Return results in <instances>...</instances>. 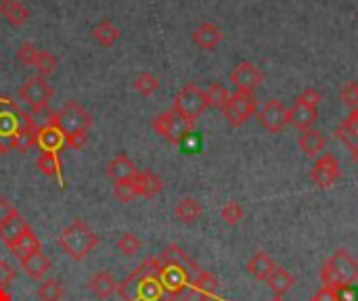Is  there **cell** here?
Here are the masks:
<instances>
[{
  "instance_id": "c3c4849f",
  "label": "cell",
  "mask_w": 358,
  "mask_h": 301,
  "mask_svg": "<svg viewBox=\"0 0 358 301\" xmlns=\"http://www.w3.org/2000/svg\"><path fill=\"white\" fill-rule=\"evenodd\" d=\"M271 301H287V300H285L283 295H275V298H273V300H271Z\"/></svg>"
},
{
  "instance_id": "681fc988",
  "label": "cell",
  "mask_w": 358,
  "mask_h": 301,
  "mask_svg": "<svg viewBox=\"0 0 358 301\" xmlns=\"http://www.w3.org/2000/svg\"><path fill=\"white\" fill-rule=\"evenodd\" d=\"M197 301H212V298H199Z\"/></svg>"
},
{
  "instance_id": "4316f807",
  "label": "cell",
  "mask_w": 358,
  "mask_h": 301,
  "mask_svg": "<svg viewBox=\"0 0 358 301\" xmlns=\"http://www.w3.org/2000/svg\"><path fill=\"white\" fill-rule=\"evenodd\" d=\"M36 168L48 176V178H57L59 186H65V180H63V166H61V159L50 155V153H42L38 155V161H36Z\"/></svg>"
},
{
  "instance_id": "9a60e30c",
  "label": "cell",
  "mask_w": 358,
  "mask_h": 301,
  "mask_svg": "<svg viewBox=\"0 0 358 301\" xmlns=\"http://www.w3.org/2000/svg\"><path fill=\"white\" fill-rule=\"evenodd\" d=\"M191 38H193V42H195L199 48H203V50H214V48L222 42V29H220L218 25L210 23V21H203V23H199V25L193 29Z\"/></svg>"
},
{
  "instance_id": "6da1fadb",
  "label": "cell",
  "mask_w": 358,
  "mask_h": 301,
  "mask_svg": "<svg viewBox=\"0 0 358 301\" xmlns=\"http://www.w3.org/2000/svg\"><path fill=\"white\" fill-rule=\"evenodd\" d=\"M57 243L61 251L67 254L73 262H82L99 247L101 239L92 233V228L82 218H76L67 228L61 230V235L57 237Z\"/></svg>"
},
{
  "instance_id": "d4e9b609",
  "label": "cell",
  "mask_w": 358,
  "mask_h": 301,
  "mask_svg": "<svg viewBox=\"0 0 358 301\" xmlns=\"http://www.w3.org/2000/svg\"><path fill=\"white\" fill-rule=\"evenodd\" d=\"M92 38H94V42L96 44H101V46H105V48H109V46H113L115 42H117V38H120V27L113 23V21H109V19H103V21H99L94 27H92Z\"/></svg>"
},
{
  "instance_id": "8d00e7d4",
  "label": "cell",
  "mask_w": 358,
  "mask_h": 301,
  "mask_svg": "<svg viewBox=\"0 0 358 301\" xmlns=\"http://www.w3.org/2000/svg\"><path fill=\"white\" fill-rule=\"evenodd\" d=\"M113 197H115L120 203H132L134 197H136L134 184H132V182H115V184H113Z\"/></svg>"
},
{
  "instance_id": "5bb4252c",
  "label": "cell",
  "mask_w": 358,
  "mask_h": 301,
  "mask_svg": "<svg viewBox=\"0 0 358 301\" xmlns=\"http://www.w3.org/2000/svg\"><path fill=\"white\" fill-rule=\"evenodd\" d=\"M317 122H319V111H317V107H313V105H308V103H304V101H300V98H298V101L294 103V107L289 109V124H294V126L300 128L302 132L313 130Z\"/></svg>"
},
{
  "instance_id": "7dc6e473",
  "label": "cell",
  "mask_w": 358,
  "mask_h": 301,
  "mask_svg": "<svg viewBox=\"0 0 358 301\" xmlns=\"http://www.w3.org/2000/svg\"><path fill=\"white\" fill-rule=\"evenodd\" d=\"M8 0H0V15H4V8H6Z\"/></svg>"
},
{
  "instance_id": "f1b7e54d",
  "label": "cell",
  "mask_w": 358,
  "mask_h": 301,
  "mask_svg": "<svg viewBox=\"0 0 358 301\" xmlns=\"http://www.w3.org/2000/svg\"><path fill=\"white\" fill-rule=\"evenodd\" d=\"M191 287H193V291H195L199 298H214L216 291H218V287H220V283H218V279H216L214 274L201 270V272L193 279Z\"/></svg>"
},
{
  "instance_id": "f907efd6",
  "label": "cell",
  "mask_w": 358,
  "mask_h": 301,
  "mask_svg": "<svg viewBox=\"0 0 358 301\" xmlns=\"http://www.w3.org/2000/svg\"><path fill=\"white\" fill-rule=\"evenodd\" d=\"M355 163H357V168H358V151L355 153Z\"/></svg>"
},
{
  "instance_id": "e575fe53",
  "label": "cell",
  "mask_w": 358,
  "mask_h": 301,
  "mask_svg": "<svg viewBox=\"0 0 358 301\" xmlns=\"http://www.w3.org/2000/svg\"><path fill=\"white\" fill-rule=\"evenodd\" d=\"M206 96H208V105H210V107L222 111V107L227 105V101H229L231 94H229V90H227L222 84L214 82V84H210V88L206 90Z\"/></svg>"
},
{
  "instance_id": "60d3db41",
  "label": "cell",
  "mask_w": 358,
  "mask_h": 301,
  "mask_svg": "<svg viewBox=\"0 0 358 301\" xmlns=\"http://www.w3.org/2000/svg\"><path fill=\"white\" fill-rule=\"evenodd\" d=\"M15 268L8 262H0V289H6L15 281Z\"/></svg>"
},
{
  "instance_id": "484cf974",
  "label": "cell",
  "mask_w": 358,
  "mask_h": 301,
  "mask_svg": "<svg viewBox=\"0 0 358 301\" xmlns=\"http://www.w3.org/2000/svg\"><path fill=\"white\" fill-rule=\"evenodd\" d=\"M298 147L302 149L304 155H308V157H319L321 151L325 149V138H323V134H321L319 130L313 128V130H306V132L300 134Z\"/></svg>"
},
{
  "instance_id": "ee69618b",
  "label": "cell",
  "mask_w": 358,
  "mask_h": 301,
  "mask_svg": "<svg viewBox=\"0 0 358 301\" xmlns=\"http://www.w3.org/2000/svg\"><path fill=\"white\" fill-rule=\"evenodd\" d=\"M300 101H304V103H308V105H313V107H319V103H321V94L315 90V88H304V92L298 96Z\"/></svg>"
},
{
  "instance_id": "9c48e42d",
  "label": "cell",
  "mask_w": 358,
  "mask_h": 301,
  "mask_svg": "<svg viewBox=\"0 0 358 301\" xmlns=\"http://www.w3.org/2000/svg\"><path fill=\"white\" fill-rule=\"evenodd\" d=\"M36 147L42 153H50V155H55V157L61 159V151L65 147V134L61 132V128L50 117H48V122L44 126H38Z\"/></svg>"
},
{
  "instance_id": "277c9868",
  "label": "cell",
  "mask_w": 358,
  "mask_h": 301,
  "mask_svg": "<svg viewBox=\"0 0 358 301\" xmlns=\"http://www.w3.org/2000/svg\"><path fill=\"white\" fill-rule=\"evenodd\" d=\"M151 126L170 145H182L189 138V134L193 132V124H189L185 117H180L172 109L170 111H162L159 115H155Z\"/></svg>"
},
{
  "instance_id": "5b68a950",
  "label": "cell",
  "mask_w": 358,
  "mask_h": 301,
  "mask_svg": "<svg viewBox=\"0 0 358 301\" xmlns=\"http://www.w3.org/2000/svg\"><path fill=\"white\" fill-rule=\"evenodd\" d=\"M50 119L61 128L63 134H69L76 130H88L92 126L90 111L84 109L78 101H67L59 111L50 113Z\"/></svg>"
},
{
  "instance_id": "7402d4cb",
  "label": "cell",
  "mask_w": 358,
  "mask_h": 301,
  "mask_svg": "<svg viewBox=\"0 0 358 301\" xmlns=\"http://www.w3.org/2000/svg\"><path fill=\"white\" fill-rule=\"evenodd\" d=\"M201 214H203V210H201V205L197 203V199H193V197H182V199L176 203V207H174L176 220L182 222V224H187V226L195 224V222L201 218Z\"/></svg>"
},
{
  "instance_id": "83f0119b",
  "label": "cell",
  "mask_w": 358,
  "mask_h": 301,
  "mask_svg": "<svg viewBox=\"0 0 358 301\" xmlns=\"http://www.w3.org/2000/svg\"><path fill=\"white\" fill-rule=\"evenodd\" d=\"M266 285L271 287V291L275 295H283L287 293L289 289H294L296 285V277L292 272H287L285 268H277L268 279H266Z\"/></svg>"
},
{
  "instance_id": "d6a6232c",
  "label": "cell",
  "mask_w": 358,
  "mask_h": 301,
  "mask_svg": "<svg viewBox=\"0 0 358 301\" xmlns=\"http://www.w3.org/2000/svg\"><path fill=\"white\" fill-rule=\"evenodd\" d=\"M34 69L38 71V75L46 78V75H52L57 71V57L48 50H40L36 61H34Z\"/></svg>"
},
{
  "instance_id": "8992f818",
  "label": "cell",
  "mask_w": 358,
  "mask_h": 301,
  "mask_svg": "<svg viewBox=\"0 0 358 301\" xmlns=\"http://www.w3.org/2000/svg\"><path fill=\"white\" fill-rule=\"evenodd\" d=\"M19 96L21 101L34 111V113H40L48 107V103L52 101L55 96V88L42 78V75H31L25 80V84H21L19 88Z\"/></svg>"
},
{
  "instance_id": "ffe728a7",
  "label": "cell",
  "mask_w": 358,
  "mask_h": 301,
  "mask_svg": "<svg viewBox=\"0 0 358 301\" xmlns=\"http://www.w3.org/2000/svg\"><path fill=\"white\" fill-rule=\"evenodd\" d=\"M8 251L13 254V258H17V260L21 262V260H25L27 256H31V254H36V251H42V243H40V239L36 237L34 228L29 226Z\"/></svg>"
},
{
  "instance_id": "74e56055",
  "label": "cell",
  "mask_w": 358,
  "mask_h": 301,
  "mask_svg": "<svg viewBox=\"0 0 358 301\" xmlns=\"http://www.w3.org/2000/svg\"><path fill=\"white\" fill-rule=\"evenodd\" d=\"M340 98L346 107L350 109H357L358 107V84L357 82H346L342 92H340Z\"/></svg>"
},
{
  "instance_id": "b9f144b4",
  "label": "cell",
  "mask_w": 358,
  "mask_h": 301,
  "mask_svg": "<svg viewBox=\"0 0 358 301\" xmlns=\"http://www.w3.org/2000/svg\"><path fill=\"white\" fill-rule=\"evenodd\" d=\"M313 301H344V300H342L340 291H336V289H331V287H321V289L315 293Z\"/></svg>"
},
{
  "instance_id": "52a82bcc",
  "label": "cell",
  "mask_w": 358,
  "mask_h": 301,
  "mask_svg": "<svg viewBox=\"0 0 358 301\" xmlns=\"http://www.w3.org/2000/svg\"><path fill=\"white\" fill-rule=\"evenodd\" d=\"M256 111H258V101L254 92H239V90L231 94L227 105L222 107V115L233 128H241Z\"/></svg>"
},
{
  "instance_id": "836d02e7",
  "label": "cell",
  "mask_w": 358,
  "mask_h": 301,
  "mask_svg": "<svg viewBox=\"0 0 358 301\" xmlns=\"http://www.w3.org/2000/svg\"><path fill=\"white\" fill-rule=\"evenodd\" d=\"M115 247H117V251H120L124 258H132V256H136V254L141 251L143 243H141V239H138L136 235L126 233V235H122V237L115 241Z\"/></svg>"
},
{
  "instance_id": "7a4b0ae2",
  "label": "cell",
  "mask_w": 358,
  "mask_h": 301,
  "mask_svg": "<svg viewBox=\"0 0 358 301\" xmlns=\"http://www.w3.org/2000/svg\"><path fill=\"white\" fill-rule=\"evenodd\" d=\"M321 281H323V287H331L336 291L350 289L352 283L358 281V262L346 249H338L323 264Z\"/></svg>"
},
{
  "instance_id": "f546056e",
  "label": "cell",
  "mask_w": 358,
  "mask_h": 301,
  "mask_svg": "<svg viewBox=\"0 0 358 301\" xmlns=\"http://www.w3.org/2000/svg\"><path fill=\"white\" fill-rule=\"evenodd\" d=\"M4 17L13 27H23L29 19V10L23 2L19 0H8L6 8H4Z\"/></svg>"
},
{
  "instance_id": "44dd1931",
  "label": "cell",
  "mask_w": 358,
  "mask_h": 301,
  "mask_svg": "<svg viewBox=\"0 0 358 301\" xmlns=\"http://www.w3.org/2000/svg\"><path fill=\"white\" fill-rule=\"evenodd\" d=\"M21 268H23V272H25L29 279L40 281V279H44V274L52 268V262H50L42 251H36V254L27 256L25 260H21Z\"/></svg>"
},
{
  "instance_id": "2e32d148",
  "label": "cell",
  "mask_w": 358,
  "mask_h": 301,
  "mask_svg": "<svg viewBox=\"0 0 358 301\" xmlns=\"http://www.w3.org/2000/svg\"><path fill=\"white\" fill-rule=\"evenodd\" d=\"M132 184H134L136 195L147 197V199H151V197H155V195H159V193L164 191V182H162V178H159L155 172H151V170H147V172H138V174H136V178L132 180Z\"/></svg>"
},
{
  "instance_id": "e0dca14e",
  "label": "cell",
  "mask_w": 358,
  "mask_h": 301,
  "mask_svg": "<svg viewBox=\"0 0 358 301\" xmlns=\"http://www.w3.org/2000/svg\"><path fill=\"white\" fill-rule=\"evenodd\" d=\"M88 291H90L96 300H109V298L117 291V283H115V279L111 277V272L101 270V272H96V274L90 277V281H88Z\"/></svg>"
},
{
  "instance_id": "4fadbf2b",
  "label": "cell",
  "mask_w": 358,
  "mask_h": 301,
  "mask_svg": "<svg viewBox=\"0 0 358 301\" xmlns=\"http://www.w3.org/2000/svg\"><path fill=\"white\" fill-rule=\"evenodd\" d=\"M138 174V168L134 166V161L126 155L120 153L115 155L109 163H107V176L115 182H132Z\"/></svg>"
},
{
  "instance_id": "603a6c76",
  "label": "cell",
  "mask_w": 358,
  "mask_h": 301,
  "mask_svg": "<svg viewBox=\"0 0 358 301\" xmlns=\"http://www.w3.org/2000/svg\"><path fill=\"white\" fill-rule=\"evenodd\" d=\"M275 270H277L275 262H273L271 256L264 254V251L254 254V256L250 258V262H248V272H250L256 281H266Z\"/></svg>"
},
{
  "instance_id": "ac0fdd59",
  "label": "cell",
  "mask_w": 358,
  "mask_h": 301,
  "mask_svg": "<svg viewBox=\"0 0 358 301\" xmlns=\"http://www.w3.org/2000/svg\"><path fill=\"white\" fill-rule=\"evenodd\" d=\"M27 228H29V224H27V222H25V218L15 210V212H13V216L4 222V226H2V230H0V239H2V241H4V245L10 249Z\"/></svg>"
},
{
  "instance_id": "d6986e66",
  "label": "cell",
  "mask_w": 358,
  "mask_h": 301,
  "mask_svg": "<svg viewBox=\"0 0 358 301\" xmlns=\"http://www.w3.org/2000/svg\"><path fill=\"white\" fill-rule=\"evenodd\" d=\"M336 136L352 151L357 153L358 151V107L352 109V113L338 126L336 130Z\"/></svg>"
},
{
  "instance_id": "bcb514c9",
  "label": "cell",
  "mask_w": 358,
  "mask_h": 301,
  "mask_svg": "<svg viewBox=\"0 0 358 301\" xmlns=\"http://www.w3.org/2000/svg\"><path fill=\"white\" fill-rule=\"evenodd\" d=\"M0 301H13L10 293H8L6 289H0Z\"/></svg>"
},
{
  "instance_id": "30bf717a",
  "label": "cell",
  "mask_w": 358,
  "mask_h": 301,
  "mask_svg": "<svg viewBox=\"0 0 358 301\" xmlns=\"http://www.w3.org/2000/svg\"><path fill=\"white\" fill-rule=\"evenodd\" d=\"M258 122H260V126L264 130H268L271 134H277V132H281L289 124V109L281 101H268L260 109Z\"/></svg>"
},
{
  "instance_id": "4dcf8cb0",
  "label": "cell",
  "mask_w": 358,
  "mask_h": 301,
  "mask_svg": "<svg viewBox=\"0 0 358 301\" xmlns=\"http://www.w3.org/2000/svg\"><path fill=\"white\" fill-rule=\"evenodd\" d=\"M132 86H134V90H136L138 94L151 96V94H155V92L159 90V80H157L151 71H143V73H138V75L134 78Z\"/></svg>"
},
{
  "instance_id": "ab89813d",
  "label": "cell",
  "mask_w": 358,
  "mask_h": 301,
  "mask_svg": "<svg viewBox=\"0 0 358 301\" xmlns=\"http://www.w3.org/2000/svg\"><path fill=\"white\" fill-rule=\"evenodd\" d=\"M38 52H40V48H36L34 44L25 42V44H21V46L17 48V59H19L23 65H27V67H34V61H36Z\"/></svg>"
},
{
  "instance_id": "cb8c5ba5",
  "label": "cell",
  "mask_w": 358,
  "mask_h": 301,
  "mask_svg": "<svg viewBox=\"0 0 358 301\" xmlns=\"http://www.w3.org/2000/svg\"><path fill=\"white\" fill-rule=\"evenodd\" d=\"M21 126V109L13 105L10 109H0V140H10Z\"/></svg>"
},
{
  "instance_id": "8fae6325",
  "label": "cell",
  "mask_w": 358,
  "mask_h": 301,
  "mask_svg": "<svg viewBox=\"0 0 358 301\" xmlns=\"http://www.w3.org/2000/svg\"><path fill=\"white\" fill-rule=\"evenodd\" d=\"M262 82H264V73L252 61H243L231 71V84L239 92H254Z\"/></svg>"
},
{
  "instance_id": "ba28073f",
  "label": "cell",
  "mask_w": 358,
  "mask_h": 301,
  "mask_svg": "<svg viewBox=\"0 0 358 301\" xmlns=\"http://www.w3.org/2000/svg\"><path fill=\"white\" fill-rule=\"evenodd\" d=\"M342 176V166L338 161V157L334 153H325L321 155L315 166H313V172H310V178L313 182L319 186V189H329L334 186Z\"/></svg>"
},
{
  "instance_id": "7c38bea8",
  "label": "cell",
  "mask_w": 358,
  "mask_h": 301,
  "mask_svg": "<svg viewBox=\"0 0 358 301\" xmlns=\"http://www.w3.org/2000/svg\"><path fill=\"white\" fill-rule=\"evenodd\" d=\"M36 136H38V126H36L34 117L29 113L21 111V126L17 128L15 136L6 145H8L10 151L27 153L31 147H36Z\"/></svg>"
},
{
  "instance_id": "3957f363",
  "label": "cell",
  "mask_w": 358,
  "mask_h": 301,
  "mask_svg": "<svg viewBox=\"0 0 358 301\" xmlns=\"http://www.w3.org/2000/svg\"><path fill=\"white\" fill-rule=\"evenodd\" d=\"M208 96L206 90H201L197 84H187L178 90V94L174 96L172 103V111H176L180 117H185L189 124L195 126V122L203 115V111L208 109Z\"/></svg>"
},
{
  "instance_id": "d590c367",
  "label": "cell",
  "mask_w": 358,
  "mask_h": 301,
  "mask_svg": "<svg viewBox=\"0 0 358 301\" xmlns=\"http://www.w3.org/2000/svg\"><path fill=\"white\" fill-rule=\"evenodd\" d=\"M220 218L224 220V224L235 226V224H239V222H241V218H243V207H241L237 201H229V203L222 207Z\"/></svg>"
},
{
  "instance_id": "1f68e13d",
  "label": "cell",
  "mask_w": 358,
  "mask_h": 301,
  "mask_svg": "<svg viewBox=\"0 0 358 301\" xmlns=\"http://www.w3.org/2000/svg\"><path fill=\"white\" fill-rule=\"evenodd\" d=\"M36 298L40 301H61L63 300V287L57 279H46L38 287Z\"/></svg>"
},
{
  "instance_id": "f35d334b",
  "label": "cell",
  "mask_w": 358,
  "mask_h": 301,
  "mask_svg": "<svg viewBox=\"0 0 358 301\" xmlns=\"http://www.w3.org/2000/svg\"><path fill=\"white\" fill-rule=\"evenodd\" d=\"M88 138H90L88 130H76V132L65 134V145L71 147L73 151H80L88 145Z\"/></svg>"
},
{
  "instance_id": "f6af8a7d",
  "label": "cell",
  "mask_w": 358,
  "mask_h": 301,
  "mask_svg": "<svg viewBox=\"0 0 358 301\" xmlns=\"http://www.w3.org/2000/svg\"><path fill=\"white\" fill-rule=\"evenodd\" d=\"M8 153H10V149H8V145L0 140V157H4V155H8Z\"/></svg>"
},
{
  "instance_id": "7bdbcfd3",
  "label": "cell",
  "mask_w": 358,
  "mask_h": 301,
  "mask_svg": "<svg viewBox=\"0 0 358 301\" xmlns=\"http://www.w3.org/2000/svg\"><path fill=\"white\" fill-rule=\"evenodd\" d=\"M15 210H17V207H13V203H10L6 197L0 195V230H2V226H4V222L13 216Z\"/></svg>"
}]
</instances>
